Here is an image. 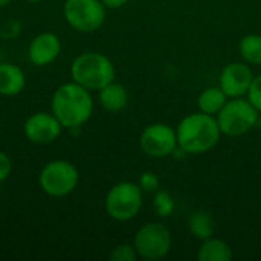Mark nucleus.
<instances>
[{
	"label": "nucleus",
	"instance_id": "f257e3e1",
	"mask_svg": "<svg viewBox=\"0 0 261 261\" xmlns=\"http://www.w3.org/2000/svg\"><path fill=\"white\" fill-rule=\"evenodd\" d=\"M90 90L75 81L58 86L50 99V112L67 130H80L93 113Z\"/></svg>",
	"mask_w": 261,
	"mask_h": 261
},
{
	"label": "nucleus",
	"instance_id": "f03ea898",
	"mask_svg": "<svg viewBox=\"0 0 261 261\" xmlns=\"http://www.w3.org/2000/svg\"><path fill=\"white\" fill-rule=\"evenodd\" d=\"M177 145L188 154H202L210 151L220 139V127L213 115L199 112L185 116L177 128Z\"/></svg>",
	"mask_w": 261,
	"mask_h": 261
},
{
	"label": "nucleus",
	"instance_id": "7ed1b4c3",
	"mask_svg": "<svg viewBox=\"0 0 261 261\" xmlns=\"http://www.w3.org/2000/svg\"><path fill=\"white\" fill-rule=\"evenodd\" d=\"M115 66L109 57L101 52H83L70 64L72 81L90 92H98L109 83L115 81Z\"/></svg>",
	"mask_w": 261,
	"mask_h": 261
},
{
	"label": "nucleus",
	"instance_id": "20e7f679",
	"mask_svg": "<svg viewBox=\"0 0 261 261\" xmlns=\"http://www.w3.org/2000/svg\"><path fill=\"white\" fill-rule=\"evenodd\" d=\"M80 182L76 167L66 159H54L47 162L38 174V185L49 197H66L72 194Z\"/></svg>",
	"mask_w": 261,
	"mask_h": 261
},
{
	"label": "nucleus",
	"instance_id": "39448f33",
	"mask_svg": "<svg viewBox=\"0 0 261 261\" xmlns=\"http://www.w3.org/2000/svg\"><path fill=\"white\" fill-rule=\"evenodd\" d=\"M106 213L116 222H128L142 208V190L135 182H119L113 185L104 200Z\"/></svg>",
	"mask_w": 261,
	"mask_h": 261
},
{
	"label": "nucleus",
	"instance_id": "423d86ee",
	"mask_svg": "<svg viewBox=\"0 0 261 261\" xmlns=\"http://www.w3.org/2000/svg\"><path fill=\"white\" fill-rule=\"evenodd\" d=\"M217 122L220 132L226 136H242L254 128L258 121V110L248 101L240 98H231L223 109L217 113Z\"/></svg>",
	"mask_w": 261,
	"mask_h": 261
},
{
	"label": "nucleus",
	"instance_id": "0eeeda50",
	"mask_svg": "<svg viewBox=\"0 0 261 261\" xmlns=\"http://www.w3.org/2000/svg\"><path fill=\"white\" fill-rule=\"evenodd\" d=\"M106 11L101 0H66L63 5L66 23L81 34L98 31L106 21Z\"/></svg>",
	"mask_w": 261,
	"mask_h": 261
},
{
	"label": "nucleus",
	"instance_id": "6e6552de",
	"mask_svg": "<svg viewBox=\"0 0 261 261\" xmlns=\"http://www.w3.org/2000/svg\"><path fill=\"white\" fill-rule=\"evenodd\" d=\"M173 245L171 232L162 223H145L133 239L138 257L145 260H159L170 254Z\"/></svg>",
	"mask_w": 261,
	"mask_h": 261
},
{
	"label": "nucleus",
	"instance_id": "1a4fd4ad",
	"mask_svg": "<svg viewBox=\"0 0 261 261\" xmlns=\"http://www.w3.org/2000/svg\"><path fill=\"white\" fill-rule=\"evenodd\" d=\"M139 145L151 158H167L179 148L176 130L162 122L147 125L141 133Z\"/></svg>",
	"mask_w": 261,
	"mask_h": 261
},
{
	"label": "nucleus",
	"instance_id": "9d476101",
	"mask_svg": "<svg viewBox=\"0 0 261 261\" xmlns=\"http://www.w3.org/2000/svg\"><path fill=\"white\" fill-rule=\"evenodd\" d=\"M63 128L64 127L60 124L52 112L32 113L26 118L23 124V133L26 139L37 145H47L55 142L61 136Z\"/></svg>",
	"mask_w": 261,
	"mask_h": 261
},
{
	"label": "nucleus",
	"instance_id": "9b49d317",
	"mask_svg": "<svg viewBox=\"0 0 261 261\" xmlns=\"http://www.w3.org/2000/svg\"><path fill=\"white\" fill-rule=\"evenodd\" d=\"M252 70L245 63H229L220 73L219 87L228 98H240L248 93L252 83Z\"/></svg>",
	"mask_w": 261,
	"mask_h": 261
},
{
	"label": "nucleus",
	"instance_id": "f8f14e48",
	"mask_svg": "<svg viewBox=\"0 0 261 261\" xmlns=\"http://www.w3.org/2000/svg\"><path fill=\"white\" fill-rule=\"evenodd\" d=\"M61 54V40L54 32L35 35L28 46V58L37 67L52 64Z\"/></svg>",
	"mask_w": 261,
	"mask_h": 261
},
{
	"label": "nucleus",
	"instance_id": "ddd939ff",
	"mask_svg": "<svg viewBox=\"0 0 261 261\" xmlns=\"http://www.w3.org/2000/svg\"><path fill=\"white\" fill-rule=\"evenodd\" d=\"M26 87V75L23 69L12 63H0V95L17 96Z\"/></svg>",
	"mask_w": 261,
	"mask_h": 261
},
{
	"label": "nucleus",
	"instance_id": "4468645a",
	"mask_svg": "<svg viewBox=\"0 0 261 261\" xmlns=\"http://www.w3.org/2000/svg\"><path fill=\"white\" fill-rule=\"evenodd\" d=\"M98 101L104 110L116 113L125 109L128 102V93L122 84L112 81L107 86H104L101 90H98Z\"/></svg>",
	"mask_w": 261,
	"mask_h": 261
},
{
	"label": "nucleus",
	"instance_id": "2eb2a0df",
	"mask_svg": "<svg viewBox=\"0 0 261 261\" xmlns=\"http://www.w3.org/2000/svg\"><path fill=\"white\" fill-rule=\"evenodd\" d=\"M199 261H231L232 260V249L231 246L220 239L210 237L203 240L197 251Z\"/></svg>",
	"mask_w": 261,
	"mask_h": 261
},
{
	"label": "nucleus",
	"instance_id": "dca6fc26",
	"mask_svg": "<svg viewBox=\"0 0 261 261\" xmlns=\"http://www.w3.org/2000/svg\"><path fill=\"white\" fill-rule=\"evenodd\" d=\"M188 229L196 239L203 242V240L213 237V234L216 231V222L208 211L197 210L188 219Z\"/></svg>",
	"mask_w": 261,
	"mask_h": 261
},
{
	"label": "nucleus",
	"instance_id": "f3484780",
	"mask_svg": "<svg viewBox=\"0 0 261 261\" xmlns=\"http://www.w3.org/2000/svg\"><path fill=\"white\" fill-rule=\"evenodd\" d=\"M226 101H228V96L225 95V92L220 87H208L199 95L197 106H199L200 112L214 116L223 109Z\"/></svg>",
	"mask_w": 261,
	"mask_h": 261
},
{
	"label": "nucleus",
	"instance_id": "a211bd4d",
	"mask_svg": "<svg viewBox=\"0 0 261 261\" xmlns=\"http://www.w3.org/2000/svg\"><path fill=\"white\" fill-rule=\"evenodd\" d=\"M239 50L248 64L261 66V35L248 34L239 43Z\"/></svg>",
	"mask_w": 261,
	"mask_h": 261
},
{
	"label": "nucleus",
	"instance_id": "6ab92c4d",
	"mask_svg": "<svg viewBox=\"0 0 261 261\" xmlns=\"http://www.w3.org/2000/svg\"><path fill=\"white\" fill-rule=\"evenodd\" d=\"M153 206L159 217L167 219L174 211V199L167 191H156L154 199H153Z\"/></svg>",
	"mask_w": 261,
	"mask_h": 261
},
{
	"label": "nucleus",
	"instance_id": "aec40b11",
	"mask_svg": "<svg viewBox=\"0 0 261 261\" xmlns=\"http://www.w3.org/2000/svg\"><path fill=\"white\" fill-rule=\"evenodd\" d=\"M109 258L112 261H135L138 258V252L133 245L121 243L112 249L109 254Z\"/></svg>",
	"mask_w": 261,
	"mask_h": 261
},
{
	"label": "nucleus",
	"instance_id": "412c9836",
	"mask_svg": "<svg viewBox=\"0 0 261 261\" xmlns=\"http://www.w3.org/2000/svg\"><path fill=\"white\" fill-rule=\"evenodd\" d=\"M248 101L258 110V113L261 112V75H257L252 78V83L249 86L248 90Z\"/></svg>",
	"mask_w": 261,
	"mask_h": 261
},
{
	"label": "nucleus",
	"instance_id": "4be33fe9",
	"mask_svg": "<svg viewBox=\"0 0 261 261\" xmlns=\"http://www.w3.org/2000/svg\"><path fill=\"white\" fill-rule=\"evenodd\" d=\"M139 187H141L142 191H147V193L158 191V188H159V177L154 173H151V171H145L139 177Z\"/></svg>",
	"mask_w": 261,
	"mask_h": 261
},
{
	"label": "nucleus",
	"instance_id": "5701e85b",
	"mask_svg": "<svg viewBox=\"0 0 261 261\" xmlns=\"http://www.w3.org/2000/svg\"><path fill=\"white\" fill-rule=\"evenodd\" d=\"M20 29H21V24H20V21H17V20H9V21H6V23H3L2 24V28H0V37H3V38H15L18 34H20Z\"/></svg>",
	"mask_w": 261,
	"mask_h": 261
},
{
	"label": "nucleus",
	"instance_id": "b1692460",
	"mask_svg": "<svg viewBox=\"0 0 261 261\" xmlns=\"http://www.w3.org/2000/svg\"><path fill=\"white\" fill-rule=\"evenodd\" d=\"M11 173H12V161L5 151H0V184L8 180L11 177Z\"/></svg>",
	"mask_w": 261,
	"mask_h": 261
},
{
	"label": "nucleus",
	"instance_id": "393cba45",
	"mask_svg": "<svg viewBox=\"0 0 261 261\" xmlns=\"http://www.w3.org/2000/svg\"><path fill=\"white\" fill-rule=\"evenodd\" d=\"M101 2L107 9H119L128 3V0H101Z\"/></svg>",
	"mask_w": 261,
	"mask_h": 261
},
{
	"label": "nucleus",
	"instance_id": "a878e982",
	"mask_svg": "<svg viewBox=\"0 0 261 261\" xmlns=\"http://www.w3.org/2000/svg\"><path fill=\"white\" fill-rule=\"evenodd\" d=\"M11 2H14V0H0V8H5V6H8Z\"/></svg>",
	"mask_w": 261,
	"mask_h": 261
},
{
	"label": "nucleus",
	"instance_id": "bb28decb",
	"mask_svg": "<svg viewBox=\"0 0 261 261\" xmlns=\"http://www.w3.org/2000/svg\"><path fill=\"white\" fill-rule=\"evenodd\" d=\"M26 2H29V3H40V2H43V0H26Z\"/></svg>",
	"mask_w": 261,
	"mask_h": 261
}]
</instances>
